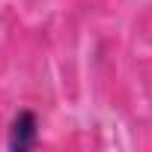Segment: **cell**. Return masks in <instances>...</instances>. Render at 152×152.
I'll list each match as a JSON object with an SVG mask.
<instances>
[{"instance_id":"obj_1","label":"cell","mask_w":152,"mask_h":152,"mask_svg":"<svg viewBox=\"0 0 152 152\" xmlns=\"http://www.w3.org/2000/svg\"><path fill=\"white\" fill-rule=\"evenodd\" d=\"M36 137H39V119H36V113L33 110H18V116L9 125L6 146L12 152H27V149L36 146Z\"/></svg>"}]
</instances>
